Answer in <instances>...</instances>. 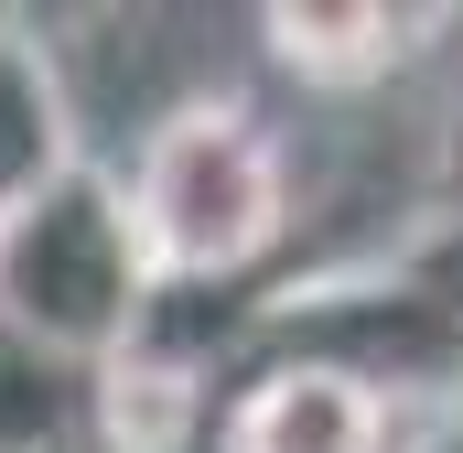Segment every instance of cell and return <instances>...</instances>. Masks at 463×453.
I'll list each match as a JSON object with an SVG mask.
<instances>
[{"label":"cell","instance_id":"1","mask_svg":"<svg viewBox=\"0 0 463 453\" xmlns=\"http://www.w3.org/2000/svg\"><path fill=\"white\" fill-rule=\"evenodd\" d=\"M118 195L162 292H227V281H259L291 237V151L248 98L205 87L151 109V130L118 162Z\"/></svg>","mask_w":463,"mask_h":453},{"label":"cell","instance_id":"2","mask_svg":"<svg viewBox=\"0 0 463 453\" xmlns=\"http://www.w3.org/2000/svg\"><path fill=\"white\" fill-rule=\"evenodd\" d=\"M151 303H162V281L140 259L118 162L87 151L43 195L0 206V335L11 345H43L65 367H118L151 335Z\"/></svg>","mask_w":463,"mask_h":453},{"label":"cell","instance_id":"3","mask_svg":"<svg viewBox=\"0 0 463 453\" xmlns=\"http://www.w3.org/2000/svg\"><path fill=\"white\" fill-rule=\"evenodd\" d=\"M216 453H399V410L335 367L259 356V378L216 410Z\"/></svg>","mask_w":463,"mask_h":453},{"label":"cell","instance_id":"4","mask_svg":"<svg viewBox=\"0 0 463 453\" xmlns=\"http://www.w3.org/2000/svg\"><path fill=\"white\" fill-rule=\"evenodd\" d=\"M259 43L280 76H302L313 98H366L388 87L410 54L442 43V11H399V0H269Z\"/></svg>","mask_w":463,"mask_h":453},{"label":"cell","instance_id":"5","mask_svg":"<svg viewBox=\"0 0 463 453\" xmlns=\"http://www.w3.org/2000/svg\"><path fill=\"white\" fill-rule=\"evenodd\" d=\"M76 162H87V119H76V87H65V54L22 11H0V206L43 195Z\"/></svg>","mask_w":463,"mask_h":453},{"label":"cell","instance_id":"6","mask_svg":"<svg viewBox=\"0 0 463 453\" xmlns=\"http://www.w3.org/2000/svg\"><path fill=\"white\" fill-rule=\"evenodd\" d=\"M0 453H98V367L0 335Z\"/></svg>","mask_w":463,"mask_h":453},{"label":"cell","instance_id":"7","mask_svg":"<svg viewBox=\"0 0 463 453\" xmlns=\"http://www.w3.org/2000/svg\"><path fill=\"white\" fill-rule=\"evenodd\" d=\"M388 270H399V281H410V292L463 335V217H420L399 248H388Z\"/></svg>","mask_w":463,"mask_h":453},{"label":"cell","instance_id":"8","mask_svg":"<svg viewBox=\"0 0 463 453\" xmlns=\"http://www.w3.org/2000/svg\"><path fill=\"white\" fill-rule=\"evenodd\" d=\"M431 184H442V206H431V217H463V109H453V130H442V162H431Z\"/></svg>","mask_w":463,"mask_h":453},{"label":"cell","instance_id":"9","mask_svg":"<svg viewBox=\"0 0 463 453\" xmlns=\"http://www.w3.org/2000/svg\"><path fill=\"white\" fill-rule=\"evenodd\" d=\"M410 453H463V410H431V421L410 432Z\"/></svg>","mask_w":463,"mask_h":453},{"label":"cell","instance_id":"10","mask_svg":"<svg viewBox=\"0 0 463 453\" xmlns=\"http://www.w3.org/2000/svg\"><path fill=\"white\" fill-rule=\"evenodd\" d=\"M184 453H216V432H194V443H184Z\"/></svg>","mask_w":463,"mask_h":453}]
</instances>
